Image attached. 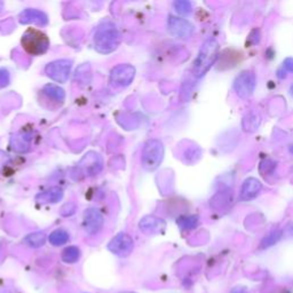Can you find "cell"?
Masks as SVG:
<instances>
[{"instance_id": "cell-10", "label": "cell", "mask_w": 293, "mask_h": 293, "mask_svg": "<svg viewBox=\"0 0 293 293\" xmlns=\"http://www.w3.org/2000/svg\"><path fill=\"white\" fill-rule=\"evenodd\" d=\"M168 30L173 36L181 39H189L194 34V27L187 20L170 16L168 18Z\"/></svg>"}, {"instance_id": "cell-2", "label": "cell", "mask_w": 293, "mask_h": 293, "mask_svg": "<svg viewBox=\"0 0 293 293\" xmlns=\"http://www.w3.org/2000/svg\"><path fill=\"white\" fill-rule=\"evenodd\" d=\"M219 43L215 39L210 38L203 44L200 48L199 54L194 63V72L195 77H203L206 72L211 69L212 66L215 63L219 55Z\"/></svg>"}, {"instance_id": "cell-5", "label": "cell", "mask_w": 293, "mask_h": 293, "mask_svg": "<svg viewBox=\"0 0 293 293\" xmlns=\"http://www.w3.org/2000/svg\"><path fill=\"white\" fill-rule=\"evenodd\" d=\"M256 85L255 74L251 70H244L234 80V91L240 99H247L253 94Z\"/></svg>"}, {"instance_id": "cell-25", "label": "cell", "mask_w": 293, "mask_h": 293, "mask_svg": "<svg viewBox=\"0 0 293 293\" xmlns=\"http://www.w3.org/2000/svg\"><path fill=\"white\" fill-rule=\"evenodd\" d=\"M255 118H256V116H255V115H253V116H252V115H248L247 117H246L245 119H244V122H246V120H247V125H246V126H244V127H245V130H246V131H247V130L250 131V128H251V130H255V128L258 127L260 120H256Z\"/></svg>"}, {"instance_id": "cell-6", "label": "cell", "mask_w": 293, "mask_h": 293, "mask_svg": "<svg viewBox=\"0 0 293 293\" xmlns=\"http://www.w3.org/2000/svg\"><path fill=\"white\" fill-rule=\"evenodd\" d=\"M71 67L72 61L70 60H58V61L47 64L45 72L48 77L55 80V82L66 83L69 78Z\"/></svg>"}, {"instance_id": "cell-18", "label": "cell", "mask_w": 293, "mask_h": 293, "mask_svg": "<svg viewBox=\"0 0 293 293\" xmlns=\"http://www.w3.org/2000/svg\"><path fill=\"white\" fill-rule=\"evenodd\" d=\"M24 242L28 246L37 248L43 246L44 244L46 242V235L45 232L43 231H37V232H32V234L28 235L26 238H24Z\"/></svg>"}, {"instance_id": "cell-24", "label": "cell", "mask_w": 293, "mask_h": 293, "mask_svg": "<svg viewBox=\"0 0 293 293\" xmlns=\"http://www.w3.org/2000/svg\"><path fill=\"white\" fill-rule=\"evenodd\" d=\"M11 82V75L5 68L0 69V88L6 87Z\"/></svg>"}, {"instance_id": "cell-27", "label": "cell", "mask_w": 293, "mask_h": 293, "mask_svg": "<svg viewBox=\"0 0 293 293\" xmlns=\"http://www.w3.org/2000/svg\"><path fill=\"white\" fill-rule=\"evenodd\" d=\"M282 68L286 72H290V74H293V59L292 58H287L285 61H284Z\"/></svg>"}, {"instance_id": "cell-1", "label": "cell", "mask_w": 293, "mask_h": 293, "mask_svg": "<svg viewBox=\"0 0 293 293\" xmlns=\"http://www.w3.org/2000/svg\"><path fill=\"white\" fill-rule=\"evenodd\" d=\"M120 34L114 23L104 22L98 28L94 35V46L99 53L109 54L118 47Z\"/></svg>"}, {"instance_id": "cell-3", "label": "cell", "mask_w": 293, "mask_h": 293, "mask_svg": "<svg viewBox=\"0 0 293 293\" xmlns=\"http://www.w3.org/2000/svg\"><path fill=\"white\" fill-rule=\"evenodd\" d=\"M21 44L27 53L35 56L45 54L50 48V39L47 36L44 32L32 28L24 32Z\"/></svg>"}, {"instance_id": "cell-13", "label": "cell", "mask_w": 293, "mask_h": 293, "mask_svg": "<svg viewBox=\"0 0 293 293\" xmlns=\"http://www.w3.org/2000/svg\"><path fill=\"white\" fill-rule=\"evenodd\" d=\"M20 22L22 24H37L44 27L48 23V18L42 11L28 8L20 14Z\"/></svg>"}, {"instance_id": "cell-9", "label": "cell", "mask_w": 293, "mask_h": 293, "mask_svg": "<svg viewBox=\"0 0 293 293\" xmlns=\"http://www.w3.org/2000/svg\"><path fill=\"white\" fill-rule=\"evenodd\" d=\"M135 69L130 64H119L111 71V82L117 86H128L133 82Z\"/></svg>"}, {"instance_id": "cell-19", "label": "cell", "mask_w": 293, "mask_h": 293, "mask_svg": "<svg viewBox=\"0 0 293 293\" xmlns=\"http://www.w3.org/2000/svg\"><path fill=\"white\" fill-rule=\"evenodd\" d=\"M50 243L54 246L64 245L69 240V234L63 229H56L50 235Z\"/></svg>"}, {"instance_id": "cell-7", "label": "cell", "mask_w": 293, "mask_h": 293, "mask_svg": "<svg viewBox=\"0 0 293 293\" xmlns=\"http://www.w3.org/2000/svg\"><path fill=\"white\" fill-rule=\"evenodd\" d=\"M134 242L130 235L125 234V232H119L118 235H116L114 238L110 240V243L108 244V248L112 253L124 258L131 254V252L133 251Z\"/></svg>"}, {"instance_id": "cell-29", "label": "cell", "mask_w": 293, "mask_h": 293, "mask_svg": "<svg viewBox=\"0 0 293 293\" xmlns=\"http://www.w3.org/2000/svg\"><path fill=\"white\" fill-rule=\"evenodd\" d=\"M290 152L291 154H293V143L291 144V147H290Z\"/></svg>"}, {"instance_id": "cell-23", "label": "cell", "mask_w": 293, "mask_h": 293, "mask_svg": "<svg viewBox=\"0 0 293 293\" xmlns=\"http://www.w3.org/2000/svg\"><path fill=\"white\" fill-rule=\"evenodd\" d=\"M175 11L181 15H189L192 12V5L190 2H186V0H179L173 4Z\"/></svg>"}, {"instance_id": "cell-12", "label": "cell", "mask_w": 293, "mask_h": 293, "mask_svg": "<svg viewBox=\"0 0 293 293\" xmlns=\"http://www.w3.org/2000/svg\"><path fill=\"white\" fill-rule=\"evenodd\" d=\"M140 229H141L144 234L152 235V234H159L164 229H165L166 223L163 219L157 218L154 215H147L141 219L139 223Z\"/></svg>"}, {"instance_id": "cell-31", "label": "cell", "mask_w": 293, "mask_h": 293, "mask_svg": "<svg viewBox=\"0 0 293 293\" xmlns=\"http://www.w3.org/2000/svg\"><path fill=\"white\" fill-rule=\"evenodd\" d=\"M126 293H131V292H126Z\"/></svg>"}, {"instance_id": "cell-15", "label": "cell", "mask_w": 293, "mask_h": 293, "mask_svg": "<svg viewBox=\"0 0 293 293\" xmlns=\"http://www.w3.org/2000/svg\"><path fill=\"white\" fill-rule=\"evenodd\" d=\"M63 197V190L60 187H53L36 196V200L40 204L58 203Z\"/></svg>"}, {"instance_id": "cell-4", "label": "cell", "mask_w": 293, "mask_h": 293, "mask_svg": "<svg viewBox=\"0 0 293 293\" xmlns=\"http://www.w3.org/2000/svg\"><path fill=\"white\" fill-rule=\"evenodd\" d=\"M164 157V146L157 139H151L144 143L142 150V166L146 171H155Z\"/></svg>"}, {"instance_id": "cell-30", "label": "cell", "mask_w": 293, "mask_h": 293, "mask_svg": "<svg viewBox=\"0 0 293 293\" xmlns=\"http://www.w3.org/2000/svg\"><path fill=\"white\" fill-rule=\"evenodd\" d=\"M290 93H291V95L293 96V85H292L291 88H290Z\"/></svg>"}, {"instance_id": "cell-26", "label": "cell", "mask_w": 293, "mask_h": 293, "mask_svg": "<svg viewBox=\"0 0 293 293\" xmlns=\"http://www.w3.org/2000/svg\"><path fill=\"white\" fill-rule=\"evenodd\" d=\"M11 157L8 156L5 151L0 150V173L5 170V167L10 164Z\"/></svg>"}, {"instance_id": "cell-11", "label": "cell", "mask_w": 293, "mask_h": 293, "mask_svg": "<svg viewBox=\"0 0 293 293\" xmlns=\"http://www.w3.org/2000/svg\"><path fill=\"white\" fill-rule=\"evenodd\" d=\"M103 215L96 208H88L84 213V227L87 234L96 235L103 227Z\"/></svg>"}, {"instance_id": "cell-8", "label": "cell", "mask_w": 293, "mask_h": 293, "mask_svg": "<svg viewBox=\"0 0 293 293\" xmlns=\"http://www.w3.org/2000/svg\"><path fill=\"white\" fill-rule=\"evenodd\" d=\"M78 167L82 170L84 175H98L102 171L103 160L101 156L96 154V152H88V154L85 155V157L80 160Z\"/></svg>"}, {"instance_id": "cell-20", "label": "cell", "mask_w": 293, "mask_h": 293, "mask_svg": "<svg viewBox=\"0 0 293 293\" xmlns=\"http://www.w3.org/2000/svg\"><path fill=\"white\" fill-rule=\"evenodd\" d=\"M62 261L66 263H76L80 258V250L77 246H69L62 252Z\"/></svg>"}, {"instance_id": "cell-16", "label": "cell", "mask_w": 293, "mask_h": 293, "mask_svg": "<svg viewBox=\"0 0 293 293\" xmlns=\"http://www.w3.org/2000/svg\"><path fill=\"white\" fill-rule=\"evenodd\" d=\"M31 135L27 134V133H21L19 135H16L15 138L12 140V146H13V149L15 151H27L29 150L30 148V142H31Z\"/></svg>"}, {"instance_id": "cell-22", "label": "cell", "mask_w": 293, "mask_h": 293, "mask_svg": "<svg viewBox=\"0 0 293 293\" xmlns=\"http://www.w3.org/2000/svg\"><path fill=\"white\" fill-rule=\"evenodd\" d=\"M282 237V230L276 229L272 230L269 235L266 236L261 242V248H267L271 245H274L279 240V238Z\"/></svg>"}, {"instance_id": "cell-14", "label": "cell", "mask_w": 293, "mask_h": 293, "mask_svg": "<svg viewBox=\"0 0 293 293\" xmlns=\"http://www.w3.org/2000/svg\"><path fill=\"white\" fill-rule=\"evenodd\" d=\"M260 190H261V183H260V181L254 178H248L242 184L239 198L245 200V202L254 199L259 195Z\"/></svg>"}, {"instance_id": "cell-21", "label": "cell", "mask_w": 293, "mask_h": 293, "mask_svg": "<svg viewBox=\"0 0 293 293\" xmlns=\"http://www.w3.org/2000/svg\"><path fill=\"white\" fill-rule=\"evenodd\" d=\"M198 223V218L196 215H189V216H182L178 220L179 227L183 230H190L192 228H195Z\"/></svg>"}, {"instance_id": "cell-17", "label": "cell", "mask_w": 293, "mask_h": 293, "mask_svg": "<svg viewBox=\"0 0 293 293\" xmlns=\"http://www.w3.org/2000/svg\"><path fill=\"white\" fill-rule=\"evenodd\" d=\"M44 93H45L48 98L54 100L56 102H63L64 99H66V93L62 90L61 87L53 85V84H48L43 90Z\"/></svg>"}, {"instance_id": "cell-28", "label": "cell", "mask_w": 293, "mask_h": 293, "mask_svg": "<svg viewBox=\"0 0 293 293\" xmlns=\"http://www.w3.org/2000/svg\"><path fill=\"white\" fill-rule=\"evenodd\" d=\"M231 293H247V291L245 290V288L237 287V288H235V290H232Z\"/></svg>"}]
</instances>
